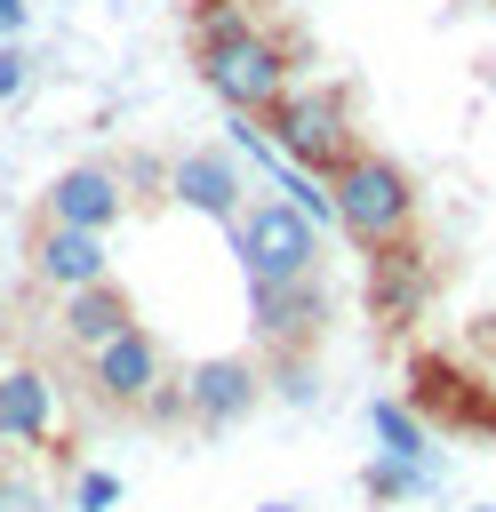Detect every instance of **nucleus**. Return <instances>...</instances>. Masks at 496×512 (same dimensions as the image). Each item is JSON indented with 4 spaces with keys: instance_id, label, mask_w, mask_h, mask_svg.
I'll list each match as a JSON object with an SVG mask.
<instances>
[{
    "instance_id": "1",
    "label": "nucleus",
    "mask_w": 496,
    "mask_h": 512,
    "mask_svg": "<svg viewBox=\"0 0 496 512\" xmlns=\"http://www.w3.org/2000/svg\"><path fill=\"white\" fill-rule=\"evenodd\" d=\"M328 200H336V232L352 248H384V240H408L416 232V176L392 152H376V144H360L328 176Z\"/></svg>"
},
{
    "instance_id": "2",
    "label": "nucleus",
    "mask_w": 496,
    "mask_h": 512,
    "mask_svg": "<svg viewBox=\"0 0 496 512\" xmlns=\"http://www.w3.org/2000/svg\"><path fill=\"white\" fill-rule=\"evenodd\" d=\"M192 64H200V88H208L224 112H248V120H264V112L296 88V56H288V40L264 32V24L192 48Z\"/></svg>"
},
{
    "instance_id": "3",
    "label": "nucleus",
    "mask_w": 496,
    "mask_h": 512,
    "mask_svg": "<svg viewBox=\"0 0 496 512\" xmlns=\"http://www.w3.org/2000/svg\"><path fill=\"white\" fill-rule=\"evenodd\" d=\"M264 136H272V152L280 160H296L304 176H336L352 152H360V136H352V104H344V88H328V80H296L264 120H256Z\"/></svg>"
},
{
    "instance_id": "4",
    "label": "nucleus",
    "mask_w": 496,
    "mask_h": 512,
    "mask_svg": "<svg viewBox=\"0 0 496 512\" xmlns=\"http://www.w3.org/2000/svg\"><path fill=\"white\" fill-rule=\"evenodd\" d=\"M232 256H240V272L248 280H304V272H320V224L304 216V208H288L280 192H256L232 224Z\"/></svg>"
},
{
    "instance_id": "5",
    "label": "nucleus",
    "mask_w": 496,
    "mask_h": 512,
    "mask_svg": "<svg viewBox=\"0 0 496 512\" xmlns=\"http://www.w3.org/2000/svg\"><path fill=\"white\" fill-rule=\"evenodd\" d=\"M248 328L272 360H304L320 336H328V280L304 272V280H248Z\"/></svg>"
},
{
    "instance_id": "6",
    "label": "nucleus",
    "mask_w": 496,
    "mask_h": 512,
    "mask_svg": "<svg viewBox=\"0 0 496 512\" xmlns=\"http://www.w3.org/2000/svg\"><path fill=\"white\" fill-rule=\"evenodd\" d=\"M88 360V400L96 408H112V416H144L152 408V392L168 384V344L136 320V328H120L112 344H96V352H80Z\"/></svg>"
},
{
    "instance_id": "7",
    "label": "nucleus",
    "mask_w": 496,
    "mask_h": 512,
    "mask_svg": "<svg viewBox=\"0 0 496 512\" xmlns=\"http://www.w3.org/2000/svg\"><path fill=\"white\" fill-rule=\"evenodd\" d=\"M176 384H184V424H192V432H224V424L256 416V400H264V368H256L248 352H208V360H192Z\"/></svg>"
},
{
    "instance_id": "8",
    "label": "nucleus",
    "mask_w": 496,
    "mask_h": 512,
    "mask_svg": "<svg viewBox=\"0 0 496 512\" xmlns=\"http://www.w3.org/2000/svg\"><path fill=\"white\" fill-rule=\"evenodd\" d=\"M40 216H48V224H80V232H104V240H112V224L128 216V176H120V168H104V160H72L64 176H48Z\"/></svg>"
},
{
    "instance_id": "9",
    "label": "nucleus",
    "mask_w": 496,
    "mask_h": 512,
    "mask_svg": "<svg viewBox=\"0 0 496 512\" xmlns=\"http://www.w3.org/2000/svg\"><path fill=\"white\" fill-rule=\"evenodd\" d=\"M168 200L192 208V216H208V224H232L248 208V176H240V160L224 144H200V152L168 160Z\"/></svg>"
},
{
    "instance_id": "10",
    "label": "nucleus",
    "mask_w": 496,
    "mask_h": 512,
    "mask_svg": "<svg viewBox=\"0 0 496 512\" xmlns=\"http://www.w3.org/2000/svg\"><path fill=\"white\" fill-rule=\"evenodd\" d=\"M424 304H432V264H424V248H416V240L368 248V320H376V328H408V320H424Z\"/></svg>"
},
{
    "instance_id": "11",
    "label": "nucleus",
    "mask_w": 496,
    "mask_h": 512,
    "mask_svg": "<svg viewBox=\"0 0 496 512\" xmlns=\"http://www.w3.org/2000/svg\"><path fill=\"white\" fill-rule=\"evenodd\" d=\"M32 280H40L48 296H72V288H88V280H112V240L40 216V232H32Z\"/></svg>"
},
{
    "instance_id": "12",
    "label": "nucleus",
    "mask_w": 496,
    "mask_h": 512,
    "mask_svg": "<svg viewBox=\"0 0 496 512\" xmlns=\"http://www.w3.org/2000/svg\"><path fill=\"white\" fill-rule=\"evenodd\" d=\"M56 416H64L56 376L40 360H8L0 368V448H48L56 440Z\"/></svg>"
},
{
    "instance_id": "13",
    "label": "nucleus",
    "mask_w": 496,
    "mask_h": 512,
    "mask_svg": "<svg viewBox=\"0 0 496 512\" xmlns=\"http://www.w3.org/2000/svg\"><path fill=\"white\" fill-rule=\"evenodd\" d=\"M120 328H136V296H128L120 280H88V288L56 296V336H64L72 352H96V344H112Z\"/></svg>"
},
{
    "instance_id": "14",
    "label": "nucleus",
    "mask_w": 496,
    "mask_h": 512,
    "mask_svg": "<svg viewBox=\"0 0 496 512\" xmlns=\"http://www.w3.org/2000/svg\"><path fill=\"white\" fill-rule=\"evenodd\" d=\"M368 432H376L384 456H400V464H432V432H424V416H416L408 400H368Z\"/></svg>"
},
{
    "instance_id": "15",
    "label": "nucleus",
    "mask_w": 496,
    "mask_h": 512,
    "mask_svg": "<svg viewBox=\"0 0 496 512\" xmlns=\"http://www.w3.org/2000/svg\"><path fill=\"white\" fill-rule=\"evenodd\" d=\"M432 472H440V464H400V456H384V448H376V456L360 464V488H368L376 504H408V496H424V488H432Z\"/></svg>"
},
{
    "instance_id": "16",
    "label": "nucleus",
    "mask_w": 496,
    "mask_h": 512,
    "mask_svg": "<svg viewBox=\"0 0 496 512\" xmlns=\"http://www.w3.org/2000/svg\"><path fill=\"white\" fill-rule=\"evenodd\" d=\"M128 488H120V472H104V464H80L72 472V512H112Z\"/></svg>"
},
{
    "instance_id": "17",
    "label": "nucleus",
    "mask_w": 496,
    "mask_h": 512,
    "mask_svg": "<svg viewBox=\"0 0 496 512\" xmlns=\"http://www.w3.org/2000/svg\"><path fill=\"white\" fill-rule=\"evenodd\" d=\"M264 392H280V400L312 408V392H320V376H312V352H304V360H280V368L264 376Z\"/></svg>"
},
{
    "instance_id": "18",
    "label": "nucleus",
    "mask_w": 496,
    "mask_h": 512,
    "mask_svg": "<svg viewBox=\"0 0 496 512\" xmlns=\"http://www.w3.org/2000/svg\"><path fill=\"white\" fill-rule=\"evenodd\" d=\"M32 88V56H24V40H0V104H16Z\"/></svg>"
},
{
    "instance_id": "19",
    "label": "nucleus",
    "mask_w": 496,
    "mask_h": 512,
    "mask_svg": "<svg viewBox=\"0 0 496 512\" xmlns=\"http://www.w3.org/2000/svg\"><path fill=\"white\" fill-rule=\"evenodd\" d=\"M32 32V0H0V40H24Z\"/></svg>"
},
{
    "instance_id": "20",
    "label": "nucleus",
    "mask_w": 496,
    "mask_h": 512,
    "mask_svg": "<svg viewBox=\"0 0 496 512\" xmlns=\"http://www.w3.org/2000/svg\"><path fill=\"white\" fill-rule=\"evenodd\" d=\"M0 512H32V488H24V480H8V472H0Z\"/></svg>"
},
{
    "instance_id": "21",
    "label": "nucleus",
    "mask_w": 496,
    "mask_h": 512,
    "mask_svg": "<svg viewBox=\"0 0 496 512\" xmlns=\"http://www.w3.org/2000/svg\"><path fill=\"white\" fill-rule=\"evenodd\" d=\"M256 512H312V504H296V496H272V504H256Z\"/></svg>"
},
{
    "instance_id": "22",
    "label": "nucleus",
    "mask_w": 496,
    "mask_h": 512,
    "mask_svg": "<svg viewBox=\"0 0 496 512\" xmlns=\"http://www.w3.org/2000/svg\"><path fill=\"white\" fill-rule=\"evenodd\" d=\"M480 392H488V424H496V368H488V376H480Z\"/></svg>"
},
{
    "instance_id": "23",
    "label": "nucleus",
    "mask_w": 496,
    "mask_h": 512,
    "mask_svg": "<svg viewBox=\"0 0 496 512\" xmlns=\"http://www.w3.org/2000/svg\"><path fill=\"white\" fill-rule=\"evenodd\" d=\"M0 336H8V296H0Z\"/></svg>"
},
{
    "instance_id": "24",
    "label": "nucleus",
    "mask_w": 496,
    "mask_h": 512,
    "mask_svg": "<svg viewBox=\"0 0 496 512\" xmlns=\"http://www.w3.org/2000/svg\"><path fill=\"white\" fill-rule=\"evenodd\" d=\"M472 512H496V504H472Z\"/></svg>"
}]
</instances>
